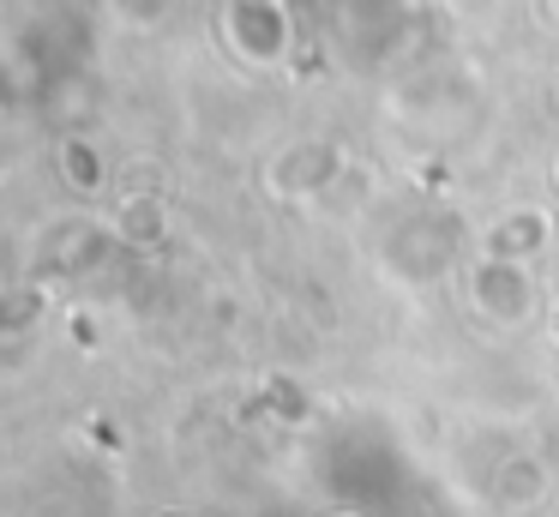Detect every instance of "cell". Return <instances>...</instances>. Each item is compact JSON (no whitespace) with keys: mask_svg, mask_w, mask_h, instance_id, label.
Instances as JSON below:
<instances>
[{"mask_svg":"<svg viewBox=\"0 0 559 517\" xmlns=\"http://www.w3.org/2000/svg\"><path fill=\"white\" fill-rule=\"evenodd\" d=\"M469 295H475V313H481L487 325H499V331H518V325L535 313V289H530L523 259H499V252L475 271Z\"/></svg>","mask_w":559,"mask_h":517,"instance_id":"obj_1","label":"cell"},{"mask_svg":"<svg viewBox=\"0 0 559 517\" xmlns=\"http://www.w3.org/2000/svg\"><path fill=\"white\" fill-rule=\"evenodd\" d=\"M229 31H235V48H247L253 60H277V48L289 43V24H283L277 0H235Z\"/></svg>","mask_w":559,"mask_h":517,"instance_id":"obj_2","label":"cell"},{"mask_svg":"<svg viewBox=\"0 0 559 517\" xmlns=\"http://www.w3.org/2000/svg\"><path fill=\"white\" fill-rule=\"evenodd\" d=\"M542 235H547V223H542V216H518V223H506V228H499L493 252H499V259H523V252H535V247H542Z\"/></svg>","mask_w":559,"mask_h":517,"instance_id":"obj_3","label":"cell"},{"mask_svg":"<svg viewBox=\"0 0 559 517\" xmlns=\"http://www.w3.org/2000/svg\"><path fill=\"white\" fill-rule=\"evenodd\" d=\"M115 12H121L127 24H157L163 12H169V0H109Z\"/></svg>","mask_w":559,"mask_h":517,"instance_id":"obj_4","label":"cell"}]
</instances>
